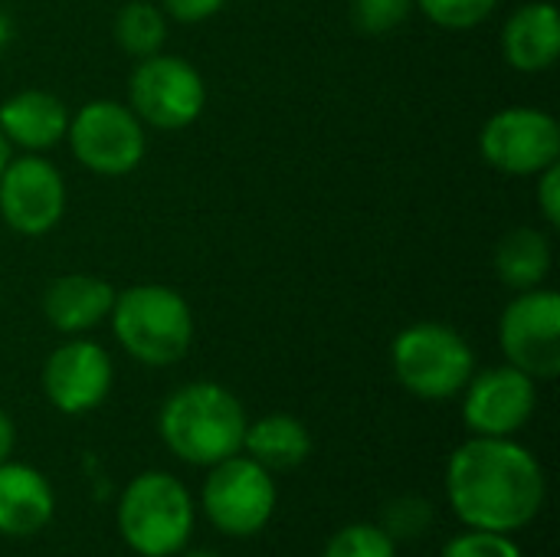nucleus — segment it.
<instances>
[{"label": "nucleus", "mask_w": 560, "mask_h": 557, "mask_svg": "<svg viewBox=\"0 0 560 557\" xmlns=\"http://www.w3.org/2000/svg\"><path fill=\"white\" fill-rule=\"evenodd\" d=\"M548 496L538 456L512 437H472L446 463V499L466 529L522 532Z\"/></svg>", "instance_id": "nucleus-1"}, {"label": "nucleus", "mask_w": 560, "mask_h": 557, "mask_svg": "<svg viewBox=\"0 0 560 557\" xmlns=\"http://www.w3.org/2000/svg\"><path fill=\"white\" fill-rule=\"evenodd\" d=\"M246 407L217 381H194L177 387L158 414L161 443L190 466H217L243 453Z\"/></svg>", "instance_id": "nucleus-2"}, {"label": "nucleus", "mask_w": 560, "mask_h": 557, "mask_svg": "<svg viewBox=\"0 0 560 557\" xmlns=\"http://www.w3.org/2000/svg\"><path fill=\"white\" fill-rule=\"evenodd\" d=\"M108 322L121 351L144 368H171L184 361L194 345V309L164 282L115 292Z\"/></svg>", "instance_id": "nucleus-3"}, {"label": "nucleus", "mask_w": 560, "mask_h": 557, "mask_svg": "<svg viewBox=\"0 0 560 557\" xmlns=\"http://www.w3.org/2000/svg\"><path fill=\"white\" fill-rule=\"evenodd\" d=\"M118 532L135 555H180L194 535V499L187 486L161 469L135 476L118 499Z\"/></svg>", "instance_id": "nucleus-4"}, {"label": "nucleus", "mask_w": 560, "mask_h": 557, "mask_svg": "<svg viewBox=\"0 0 560 557\" xmlns=\"http://www.w3.org/2000/svg\"><path fill=\"white\" fill-rule=\"evenodd\" d=\"M397 384L420 401H453L476 374V351L463 332L443 322H413L390 341Z\"/></svg>", "instance_id": "nucleus-5"}, {"label": "nucleus", "mask_w": 560, "mask_h": 557, "mask_svg": "<svg viewBox=\"0 0 560 557\" xmlns=\"http://www.w3.org/2000/svg\"><path fill=\"white\" fill-rule=\"evenodd\" d=\"M66 141L72 158L98 177H125L148 154V128L128 102L92 98L69 115Z\"/></svg>", "instance_id": "nucleus-6"}, {"label": "nucleus", "mask_w": 560, "mask_h": 557, "mask_svg": "<svg viewBox=\"0 0 560 557\" xmlns=\"http://www.w3.org/2000/svg\"><path fill=\"white\" fill-rule=\"evenodd\" d=\"M128 108L154 131H184L207 108V82L194 62L171 53L135 59L128 76Z\"/></svg>", "instance_id": "nucleus-7"}, {"label": "nucleus", "mask_w": 560, "mask_h": 557, "mask_svg": "<svg viewBox=\"0 0 560 557\" xmlns=\"http://www.w3.org/2000/svg\"><path fill=\"white\" fill-rule=\"evenodd\" d=\"M276 479L246 453H236L210 466L200 492L203 515L220 535L249 538L259 535L276 512Z\"/></svg>", "instance_id": "nucleus-8"}, {"label": "nucleus", "mask_w": 560, "mask_h": 557, "mask_svg": "<svg viewBox=\"0 0 560 557\" xmlns=\"http://www.w3.org/2000/svg\"><path fill=\"white\" fill-rule=\"evenodd\" d=\"M479 154L489 167L509 177H535L560 161V125L545 108L509 105L486 118Z\"/></svg>", "instance_id": "nucleus-9"}, {"label": "nucleus", "mask_w": 560, "mask_h": 557, "mask_svg": "<svg viewBox=\"0 0 560 557\" xmlns=\"http://www.w3.org/2000/svg\"><path fill=\"white\" fill-rule=\"evenodd\" d=\"M499 348L505 364L525 371L532 381H555L560 374V295L555 289L515 292L499 318Z\"/></svg>", "instance_id": "nucleus-10"}, {"label": "nucleus", "mask_w": 560, "mask_h": 557, "mask_svg": "<svg viewBox=\"0 0 560 557\" xmlns=\"http://www.w3.org/2000/svg\"><path fill=\"white\" fill-rule=\"evenodd\" d=\"M66 177L43 154L10 158L0 174V220L26 240L52 233L66 217Z\"/></svg>", "instance_id": "nucleus-11"}, {"label": "nucleus", "mask_w": 560, "mask_h": 557, "mask_svg": "<svg viewBox=\"0 0 560 557\" xmlns=\"http://www.w3.org/2000/svg\"><path fill=\"white\" fill-rule=\"evenodd\" d=\"M538 407V381L512 364L476 371L463 387V423L472 437H515Z\"/></svg>", "instance_id": "nucleus-12"}, {"label": "nucleus", "mask_w": 560, "mask_h": 557, "mask_svg": "<svg viewBox=\"0 0 560 557\" xmlns=\"http://www.w3.org/2000/svg\"><path fill=\"white\" fill-rule=\"evenodd\" d=\"M112 355L98 341H89L82 335H72L69 341L52 348L43 364V394L66 417H82L102 407L112 394Z\"/></svg>", "instance_id": "nucleus-13"}, {"label": "nucleus", "mask_w": 560, "mask_h": 557, "mask_svg": "<svg viewBox=\"0 0 560 557\" xmlns=\"http://www.w3.org/2000/svg\"><path fill=\"white\" fill-rule=\"evenodd\" d=\"M43 318L59 335H85L108 322L115 305V286L102 276L66 272L43 289Z\"/></svg>", "instance_id": "nucleus-14"}, {"label": "nucleus", "mask_w": 560, "mask_h": 557, "mask_svg": "<svg viewBox=\"0 0 560 557\" xmlns=\"http://www.w3.org/2000/svg\"><path fill=\"white\" fill-rule=\"evenodd\" d=\"M69 105L46 89H20L0 102V135L10 148H23L26 154H43L66 141Z\"/></svg>", "instance_id": "nucleus-15"}, {"label": "nucleus", "mask_w": 560, "mask_h": 557, "mask_svg": "<svg viewBox=\"0 0 560 557\" xmlns=\"http://www.w3.org/2000/svg\"><path fill=\"white\" fill-rule=\"evenodd\" d=\"M502 56L515 72L535 76L558 62L560 13L551 0H532L509 13L502 26Z\"/></svg>", "instance_id": "nucleus-16"}, {"label": "nucleus", "mask_w": 560, "mask_h": 557, "mask_svg": "<svg viewBox=\"0 0 560 557\" xmlns=\"http://www.w3.org/2000/svg\"><path fill=\"white\" fill-rule=\"evenodd\" d=\"M56 492L49 479L26 463H0V535L30 538L49 525Z\"/></svg>", "instance_id": "nucleus-17"}, {"label": "nucleus", "mask_w": 560, "mask_h": 557, "mask_svg": "<svg viewBox=\"0 0 560 557\" xmlns=\"http://www.w3.org/2000/svg\"><path fill=\"white\" fill-rule=\"evenodd\" d=\"M243 453L256 460L262 469H269L272 476L292 473L312 456V433L292 414H266L246 423Z\"/></svg>", "instance_id": "nucleus-18"}, {"label": "nucleus", "mask_w": 560, "mask_h": 557, "mask_svg": "<svg viewBox=\"0 0 560 557\" xmlns=\"http://www.w3.org/2000/svg\"><path fill=\"white\" fill-rule=\"evenodd\" d=\"M551 263H555L551 236L545 230H535V227L509 230L499 240L495 256H492L499 282L512 292H528V289L545 286Z\"/></svg>", "instance_id": "nucleus-19"}, {"label": "nucleus", "mask_w": 560, "mask_h": 557, "mask_svg": "<svg viewBox=\"0 0 560 557\" xmlns=\"http://www.w3.org/2000/svg\"><path fill=\"white\" fill-rule=\"evenodd\" d=\"M167 33H171V20L161 10V3L151 0H128L118 7L112 20V36L118 49L131 59H148L161 53L167 46Z\"/></svg>", "instance_id": "nucleus-20"}, {"label": "nucleus", "mask_w": 560, "mask_h": 557, "mask_svg": "<svg viewBox=\"0 0 560 557\" xmlns=\"http://www.w3.org/2000/svg\"><path fill=\"white\" fill-rule=\"evenodd\" d=\"M413 3L433 26L450 33H466L482 26L499 7V0H413Z\"/></svg>", "instance_id": "nucleus-21"}, {"label": "nucleus", "mask_w": 560, "mask_h": 557, "mask_svg": "<svg viewBox=\"0 0 560 557\" xmlns=\"http://www.w3.org/2000/svg\"><path fill=\"white\" fill-rule=\"evenodd\" d=\"M417 3L413 0H348L351 23L364 36H390L397 33L410 16Z\"/></svg>", "instance_id": "nucleus-22"}, {"label": "nucleus", "mask_w": 560, "mask_h": 557, "mask_svg": "<svg viewBox=\"0 0 560 557\" xmlns=\"http://www.w3.org/2000/svg\"><path fill=\"white\" fill-rule=\"evenodd\" d=\"M322 557H397V542L381 525L358 522L335 532Z\"/></svg>", "instance_id": "nucleus-23"}, {"label": "nucleus", "mask_w": 560, "mask_h": 557, "mask_svg": "<svg viewBox=\"0 0 560 557\" xmlns=\"http://www.w3.org/2000/svg\"><path fill=\"white\" fill-rule=\"evenodd\" d=\"M433 525V506L423 502L420 496H404V499H394L384 512V532L394 538V542H413L420 538L427 529Z\"/></svg>", "instance_id": "nucleus-24"}, {"label": "nucleus", "mask_w": 560, "mask_h": 557, "mask_svg": "<svg viewBox=\"0 0 560 557\" xmlns=\"http://www.w3.org/2000/svg\"><path fill=\"white\" fill-rule=\"evenodd\" d=\"M440 557H525L522 548L512 542V535L502 532H482V529H469L456 538H450L443 545Z\"/></svg>", "instance_id": "nucleus-25"}, {"label": "nucleus", "mask_w": 560, "mask_h": 557, "mask_svg": "<svg viewBox=\"0 0 560 557\" xmlns=\"http://www.w3.org/2000/svg\"><path fill=\"white\" fill-rule=\"evenodd\" d=\"M535 204L538 213L545 217V223L551 230L560 227V164L545 167L541 174H535Z\"/></svg>", "instance_id": "nucleus-26"}, {"label": "nucleus", "mask_w": 560, "mask_h": 557, "mask_svg": "<svg viewBox=\"0 0 560 557\" xmlns=\"http://www.w3.org/2000/svg\"><path fill=\"white\" fill-rule=\"evenodd\" d=\"M223 7H226V0H161V10L167 13V20L187 23V26L217 16Z\"/></svg>", "instance_id": "nucleus-27"}, {"label": "nucleus", "mask_w": 560, "mask_h": 557, "mask_svg": "<svg viewBox=\"0 0 560 557\" xmlns=\"http://www.w3.org/2000/svg\"><path fill=\"white\" fill-rule=\"evenodd\" d=\"M13 446H16V423L10 420L7 410H0V463L13 456Z\"/></svg>", "instance_id": "nucleus-28"}, {"label": "nucleus", "mask_w": 560, "mask_h": 557, "mask_svg": "<svg viewBox=\"0 0 560 557\" xmlns=\"http://www.w3.org/2000/svg\"><path fill=\"white\" fill-rule=\"evenodd\" d=\"M13 33H16V26H13V16L0 7V53L13 43Z\"/></svg>", "instance_id": "nucleus-29"}, {"label": "nucleus", "mask_w": 560, "mask_h": 557, "mask_svg": "<svg viewBox=\"0 0 560 557\" xmlns=\"http://www.w3.org/2000/svg\"><path fill=\"white\" fill-rule=\"evenodd\" d=\"M13 158V148H10V141L0 135V174H3V167H7V161Z\"/></svg>", "instance_id": "nucleus-30"}, {"label": "nucleus", "mask_w": 560, "mask_h": 557, "mask_svg": "<svg viewBox=\"0 0 560 557\" xmlns=\"http://www.w3.org/2000/svg\"><path fill=\"white\" fill-rule=\"evenodd\" d=\"M184 557H223V555H217V552H187Z\"/></svg>", "instance_id": "nucleus-31"}]
</instances>
